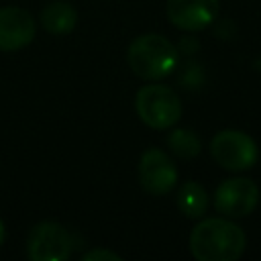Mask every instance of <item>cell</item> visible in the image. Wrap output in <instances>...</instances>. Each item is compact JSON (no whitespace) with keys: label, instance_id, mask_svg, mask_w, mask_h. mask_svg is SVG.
Returning a JSON list of instances; mask_svg holds the SVG:
<instances>
[{"label":"cell","instance_id":"cell-1","mask_svg":"<svg viewBox=\"0 0 261 261\" xmlns=\"http://www.w3.org/2000/svg\"><path fill=\"white\" fill-rule=\"evenodd\" d=\"M247 239L239 224L226 218H204L190 234V251L198 261H237Z\"/></svg>","mask_w":261,"mask_h":261},{"label":"cell","instance_id":"cell-2","mask_svg":"<svg viewBox=\"0 0 261 261\" xmlns=\"http://www.w3.org/2000/svg\"><path fill=\"white\" fill-rule=\"evenodd\" d=\"M126 59L135 75H139L141 80L155 82V80H163L175 69L177 51L171 45V41H167L165 37L147 33L130 43Z\"/></svg>","mask_w":261,"mask_h":261},{"label":"cell","instance_id":"cell-3","mask_svg":"<svg viewBox=\"0 0 261 261\" xmlns=\"http://www.w3.org/2000/svg\"><path fill=\"white\" fill-rule=\"evenodd\" d=\"M135 110L139 118L157 130L171 128L181 116V100L163 84H147L137 92Z\"/></svg>","mask_w":261,"mask_h":261},{"label":"cell","instance_id":"cell-4","mask_svg":"<svg viewBox=\"0 0 261 261\" xmlns=\"http://www.w3.org/2000/svg\"><path fill=\"white\" fill-rule=\"evenodd\" d=\"M210 155L212 159L230 171L249 169L257 161V143L251 135L234 128L220 130L210 141Z\"/></svg>","mask_w":261,"mask_h":261},{"label":"cell","instance_id":"cell-5","mask_svg":"<svg viewBox=\"0 0 261 261\" xmlns=\"http://www.w3.org/2000/svg\"><path fill=\"white\" fill-rule=\"evenodd\" d=\"M73 251V237L59 224L43 220L29 230L27 255L31 261H65Z\"/></svg>","mask_w":261,"mask_h":261},{"label":"cell","instance_id":"cell-6","mask_svg":"<svg viewBox=\"0 0 261 261\" xmlns=\"http://www.w3.org/2000/svg\"><path fill=\"white\" fill-rule=\"evenodd\" d=\"M259 202V188L249 177L224 179L214 192V208L230 218L247 216Z\"/></svg>","mask_w":261,"mask_h":261},{"label":"cell","instance_id":"cell-7","mask_svg":"<svg viewBox=\"0 0 261 261\" xmlns=\"http://www.w3.org/2000/svg\"><path fill=\"white\" fill-rule=\"evenodd\" d=\"M177 181V169L161 149H147L139 159V184L151 196H165Z\"/></svg>","mask_w":261,"mask_h":261},{"label":"cell","instance_id":"cell-8","mask_svg":"<svg viewBox=\"0 0 261 261\" xmlns=\"http://www.w3.org/2000/svg\"><path fill=\"white\" fill-rule=\"evenodd\" d=\"M218 0H167L165 12L173 27L181 31H202L218 14Z\"/></svg>","mask_w":261,"mask_h":261},{"label":"cell","instance_id":"cell-9","mask_svg":"<svg viewBox=\"0 0 261 261\" xmlns=\"http://www.w3.org/2000/svg\"><path fill=\"white\" fill-rule=\"evenodd\" d=\"M37 33L35 18L18 6L0 8V51H18L27 47Z\"/></svg>","mask_w":261,"mask_h":261},{"label":"cell","instance_id":"cell-10","mask_svg":"<svg viewBox=\"0 0 261 261\" xmlns=\"http://www.w3.org/2000/svg\"><path fill=\"white\" fill-rule=\"evenodd\" d=\"M77 22V12L67 0H53L41 10V24L51 35H67Z\"/></svg>","mask_w":261,"mask_h":261},{"label":"cell","instance_id":"cell-11","mask_svg":"<svg viewBox=\"0 0 261 261\" xmlns=\"http://www.w3.org/2000/svg\"><path fill=\"white\" fill-rule=\"evenodd\" d=\"M177 208L188 218H200L208 208V194L198 181H186L177 190Z\"/></svg>","mask_w":261,"mask_h":261},{"label":"cell","instance_id":"cell-12","mask_svg":"<svg viewBox=\"0 0 261 261\" xmlns=\"http://www.w3.org/2000/svg\"><path fill=\"white\" fill-rule=\"evenodd\" d=\"M167 145L181 159H192L202 149L198 135L192 133V130H188V128H175V130H171L167 135Z\"/></svg>","mask_w":261,"mask_h":261},{"label":"cell","instance_id":"cell-13","mask_svg":"<svg viewBox=\"0 0 261 261\" xmlns=\"http://www.w3.org/2000/svg\"><path fill=\"white\" fill-rule=\"evenodd\" d=\"M106 259H110V261H120V257H118L116 253L108 251V249H94V251H88V253L84 255V261H106Z\"/></svg>","mask_w":261,"mask_h":261},{"label":"cell","instance_id":"cell-14","mask_svg":"<svg viewBox=\"0 0 261 261\" xmlns=\"http://www.w3.org/2000/svg\"><path fill=\"white\" fill-rule=\"evenodd\" d=\"M4 237H6V230H4V222L0 220V245L4 243Z\"/></svg>","mask_w":261,"mask_h":261}]
</instances>
